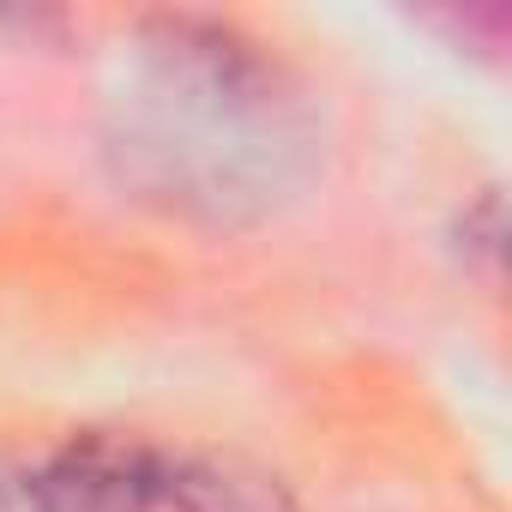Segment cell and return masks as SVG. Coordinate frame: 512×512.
<instances>
[{"mask_svg": "<svg viewBox=\"0 0 512 512\" xmlns=\"http://www.w3.org/2000/svg\"><path fill=\"white\" fill-rule=\"evenodd\" d=\"M109 157L145 199L235 223L314 163V115L284 61L211 19H157L115 97Z\"/></svg>", "mask_w": 512, "mask_h": 512, "instance_id": "obj_1", "label": "cell"}, {"mask_svg": "<svg viewBox=\"0 0 512 512\" xmlns=\"http://www.w3.org/2000/svg\"><path fill=\"white\" fill-rule=\"evenodd\" d=\"M175 458L121 434H79L55 458L0 482V512H157L169 506Z\"/></svg>", "mask_w": 512, "mask_h": 512, "instance_id": "obj_2", "label": "cell"}]
</instances>
